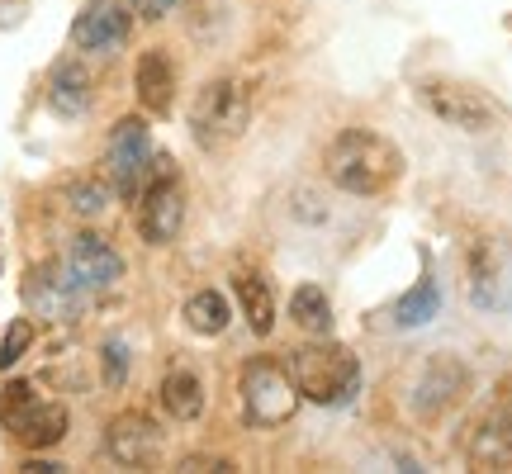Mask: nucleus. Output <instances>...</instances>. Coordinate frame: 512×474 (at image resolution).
I'll use <instances>...</instances> for the list:
<instances>
[{"label":"nucleus","mask_w":512,"mask_h":474,"mask_svg":"<svg viewBox=\"0 0 512 474\" xmlns=\"http://www.w3.org/2000/svg\"><path fill=\"white\" fill-rule=\"evenodd\" d=\"M323 171L337 190H347L356 200H375L399 181L403 152L375 128H342L323 152Z\"/></svg>","instance_id":"obj_1"},{"label":"nucleus","mask_w":512,"mask_h":474,"mask_svg":"<svg viewBox=\"0 0 512 474\" xmlns=\"http://www.w3.org/2000/svg\"><path fill=\"white\" fill-rule=\"evenodd\" d=\"M285 375L294 380L299 399L323 403V408H342L361 389V361L342 342H309V347L285 351Z\"/></svg>","instance_id":"obj_2"},{"label":"nucleus","mask_w":512,"mask_h":474,"mask_svg":"<svg viewBox=\"0 0 512 474\" xmlns=\"http://www.w3.org/2000/svg\"><path fill=\"white\" fill-rule=\"evenodd\" d=\"M247 119H252V91H247V81H238V76L204 81L195 105H190V133H195V143L204 152L228 147L247 128Z\"/></svg>","instance_id":"obj_3"},{"label":"nucleus","mask_w":512,"mask_h":474,"mask_svg":"<svg viewBox=\"0 0 512 474\" xmlns=\"http://www.w3.org/2000/svg\"><path fill=\"white\" fill-rule=\"evenodd\" d=\"M0 422H5V432L24 446V451H53L67 441V408L62 403H43L34 394V384L15 380L5 389V399H0Z\"/></svg>","instance_id":"obj_4"},{"label":"nucleus","mask_w":512,"mask_h":474,"mask_svg":"<svg viewBox=\"0 0 512 474\" xmlns=\"http://www.w3.org/2000/svg\"><path fill=\"white\" fill-rule=\"evenodd\" d=\"M238 394H242V418L252 422V427H261V432L285 427V422L294 418V408H299V389H294V380L285 375V365L266 361V356H256V361L242 365Z\"/></svg>","instance_id":"obj_5"},{"label":"nucleus","mask_w":512,"mask_h":474,"mask_svg":"<svg viewBox=\"0 0 512 474\" xmlns=\"http://www.w3.org/2000/svg\"><path fill=\"white\" fill-rule=\"evenodd\" d=\"M465 280L479 313H512V237L479 233L465 252Z\"/></svg>","instance_id":"obj_6"},{"label":"nucleus","mask_w":512,"mask_h":474,"mask_svg":"<svg viewBox=\"0 0 512 474\" xmlns=\"http://www.w3.org/2000/svg\"><path fill=\"white\" fill-rule=\"evenodd\" d=\"M465 394H470V365L460 356H451V351H432L422 361V370L413 375V384H408V408H413L418 422H437Z\"/></svg>","instance_id":"obj_7"},{"label":"nucleus","mask_w":512,"mask_h":474,"mask_svg":"<svg viewBox=\"0 0 512 474\" xmlns=\"http://www.w3.org/2000/svg\"><path fill=\"white\" fill-rule=\"evenodd\" d=\"M185 223V185L166 157L152 162V181L138 195V233L147 247H171Z\"/></svg>","instance_id":"obj_8"},{"label":"nucleus","mask_w":512,"mask_h":474,"mask_svg":"<svg viewBox=\"0 0 512 474\" xmlns=\"http://www.w3.org/2000/svg\"><path fill=\"white\" fill-rule=\"evenodd\" d=\"M152 133L138 114H124L119 124L110 128V143H105V166H110V185L124 195V200H138L143 185L152 181Z\"/></svg>","instance_id":"obj_9"},{"label":"nucleus","mask_w":512,"mask_h":474,"mask_svg":"<svg viewBox=\"0 0 512 474\" xmlns=\"http://www.w3.org/2000/svg\"><path fill=\"white\" fill-rule=\"evenodd\" d=\"M62 275H67V285L86 299V294L114 290V285L124 280V256L114 252L100 233H81V237H72V247H67Z\"/></svg>","instance_id":"obj_10"},{"label":"nucleus","mask_w":512,"mask_h":474,"mask_svg":"<svg viewBox=\"0 0 512 474\" xmlns=\"http://www.w3.org/2000/svg\"><path fill=\"white\" fill-rule=\"evenodd\" d=\"M418 95H422V105L437 114L446 128H460V133H489V128H498L494 105H489L479 91L460 86V81H427Z\"/></svg>","instance_id":"obj_11"},{"label":"nucleus","mask_w":512,"mask_h":474,"mask_svg":"<svg viewBox=\"0 0 512 474\" xmlns=\"http://www.w3.org/2000/svg\"><path fill=\"white\" fill-rule=\"evenodd\" d=\"M162 427L138 413V408H128L119 418H110L105 427V456L114 465H128V470H147V465H157L162 460Z\"/></svg>","instance_id":"obj_12"},{"label":"nucleus","mask_w":512,"mask_h":474,"mask_svg":"<svg viewBox=\"0 0 512 474\" xmlns=\"http://www.w3.org/2000/svg\"><path fill=\"white\" fill-rule=\"evenodd\" d=\"M465 460L475 470H512V399H494L465 437Z\"/></svg>","instance_id":"obj_13"},{"label":"nucleus","mask_w":512,"mask_h":474,"mask_svg":"<svg viewBox=\"0 0 512 474\" xmlns=\"http://www.w3.org/2000/svg\"><path fill=\"white\" fill-rule=\"evenodd\" d=\"M133 29V10H124L119 0H91L72 24V43L81 53H119Z\"/></svg>","instance_id":"obj_14"},{"label":"nucleus","mask_w":512,"mask_h":474,"mask_svg":"<svg viewBox=\"0 0 512 474\" xmlns=\"http://www.w3.org/2000/svg\"><path fill=\"white\" fill-rule=\"evenodd\" d=\"M133 91L147 114H171L176 105V62L166 57V48H147L133 67Z\"/></svg>","instance_id":"obj_15"},{"label":"nucleus","mask_w":512,"mask_h":474,"mask_svg":"<svg viewBox=\"0 0 512 474\" xmlns=\"http://www.w3.org/2000/svg\"><path fill=\"white\" fill-rule=\"evenodd\" d=\"M48 105H53L62 119H81V114L91 110V72L67 57V62H57L53 76H48Z\"/></svg>","instance_id":"obj_16"},{"label":"nucleus","mask_w":512,"mask_h":474,"mask_svg":"<svg viewBox=\"0 0 512 474\" xmlns=\"http://www.w3.org/2000/svg\"><path fill=\"white\" fill-rule=\"evenodd\" d=\"M233 294H238V309L247 318V328L256 337H271L275 332V294H271V280L261 271H238L233 275Z\"/></svg>","instance_id":"obj_17"},{"label":"nucleus","mask_w":512,"mask_h":474,"mask_svg":"<svg viewBox=\"0 0 512 474\" xmlns=\"http://www.w3.org/2000/svg\"><path fill=\"white\" fill-rule=\"evenodd\" d=\"M157 399H162L166 418L195 422L204 413V380L195 375V370H171V375L162 380V389H157Z\"/></svg>","instance_id":"obj_18"},{"label":"nucleus","mask_w":512,"mask_h":474,"mask_svg":"<svg viewBox=\"0 0 512 474\" xmlns=\"http://www.w3.org/2000/svg\"><path fill=\"white\" fill-rule=\"evenodd\" d=\"M437 313H441V285H437V275L427 271L418 285H413V290H408L399 304H394V328H403V332L427 328Z\"/></svg>","instance_id":"obj_19"},{"label":"nucleus","mask_w":512,"mask_h":474,"mask_svg":"<svg viewBox=\"0 0 512 474\" xmlns=\"http://www.w3.org/2000/svg\"><path fill=\"white\" fill-rule=\"evenodd\" d=\"M228 323H233V304H228V294L195 290L190 299H185V328L190 332H200V337H219Z\"/></svg>","instance_id":"obj_20"},{"label":"nucleus","mask_w":512,"mask_h":474,"mask_svg":"<svg viewBox=\"0 0 512 474\" xmlns=\"http://www.w3.org/2000/svg\"><path fill=\"white\" fill-rule=\"evenodd\" d=\"M290 323L304 328L309 337H328L332 332V299L323 285H299L290 294Z\"/></svg>","instance_id":"obj_21"},{"label":"nucleus","mask_w":512,"mask_h":474,"mask_svg":"<svg viewBox=\"0 0 512 474\" xmlns=\"http://www.w3.org/2000/svg\"><path fill=\"white\" fill-rule=\"evenodd\" d=\"M114 200V185H105L100 176H81V181L67 185V204H72V214L81 219H100Z\"/></svg>","instance_id":"obj_22"},{"label":"nucleus","mask_w":512,"mask_h":474,"mask_svg":"<svg viewBox=\"0 0 512 474\" xmlns=\"http://www.w3.org/2000/svg\"><path fill=\"white\" fill-rule=\"evenodd\" d=\"M29 347H34V323H29V318H15L10 332H5V342H0V365H5V370L19 365Z\"/></svg>","instance_id":"obj_23"},{"label":"nucleus","mask_w":512,"mask_h":474,"mask_svg":"<svg viewBox=\"0 0 512 474\" xmlns=\"http://www.w3.org/2000/svg\"><path fill=\"white\" fill-rule=\"evenodd\" d=\"M100 375H105L110 389H124V380H128V347L119 342V337H110V342L100 347Z\"/></svg>","instance_id":"obj_24"},{"label":"nucleus","mask_w":512,"mask_h":474,"mask_svg":"<svg viewBox=\"0 0 512 474\" xmlns=\"http://www.w3.org/2000/svg\"><path fill=\"white\" fill-rule=\"evenodd\" d=\"M128 10L138 19H147V24H157V19H166L176 10V0H128Z\"/></svg>","instance_id":"obj_25"},{"label":"nucleus","mask_w":512,"mask_h":474,"mask_svg":"<svg viewBox=\"0 0 512 474\" xmlns=\"http://www.w3.org/2000/svg\"><path fill=\"white\" fill-rule=\"evenodd\" d=\"M181 470L185 474H200V470H219V474H228V470H238L233 460H223V456H185L181 460Z\"/></svg>","instance_id":"obj_26"},{"label":"nucleus","mask_w":512,"mask_h":474,"mask_svg":"<svg viewBox=\"0 0 512 474\" xmlns=\"http://www.w3.org/2000/svg\"><path fill=\"white\" fill-rule=\"evenodd\" d=\"M24 470L29 474H57L62 465H53V460H24Z\"/></svg>","instance_id":"obj_27"}]
</instances>
